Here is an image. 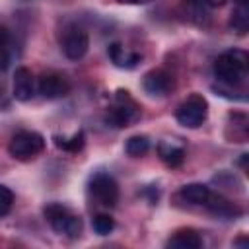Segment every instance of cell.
<instances>
[{"label": "cell", "instance_id": "1", "mask_svg": "<svg viewBox=\"0 0 249 249\" xmlns=\"http://www.w3.org/2000/svg\"><path fill=\"white\" fill-rule=\"evenodd\" d=\"M247 66H249V58H247V53L245 51H239V49H231V51H226L222 53L216 60H214V76L228 84V86H233V84H241L245 74H247Z\"/></svg>", "mask_w": 249, "mask_h": 249}, {"label": "cell", "instance_id": "2", "mask_svg": "<svg viewBox=\"0 0 249 249\" xmlns=\"http://www.w3.org/2000/svg\"><path fill=\"white\" fill-rule=\"evenodd\" d=\"M43 214H45L47 222L51 224V228L56 233H62V235H66L70 239H74V237H78L82 233V220L76 214H72L66 206L53 202V204L45 206Z\"/></svg>", "mask_w": 249, "mask_h": 249}, {"label": "cell", "instance_id": "3", "mask_svg": "<svg viewBox=\"0 0 249 249\" xmlns=\"http://www.w3.org/2000/svg\"><path fill=\"white\" fill-rule=\"evenodd\" d=\"M43 148H45V138H43V134H39L35 130H19L12 136V140L8 144L10 156L19 161L33 160L37 154L43 152Z\"/></svg>", "mask_w": 249, "mask_h": 249}, {"label": "cell", "instance_id": "4", "mask_svg": "<svg viewBox=\"0 0 249 249\" xmlns=\"http://www.w3.org/2000/svg\"><path fill=\"white\" fill-rule=\"evenodd\" d=\"M138 117H140V109L132 101V97L128 95V91L126 89H117L115 105L107 111L105 123L111 124V126L123 128V126H128L130 123H134Z\"/></svg>", "mask_w": 249, "mask_h": 249}, {"label": "cell", "instance_id": "5", "mask_svg": "<svg viewBox=\"0 0 249 249\" xmlns=\"http://www.w3.org/2000/svg\"><path fill=\"white\" fill-rule=\"evenodd\" d=\"M208 117V101L200 93L189 95L175 111V119L185 128H198Z\"/></svg>", "mask_w": 249, "mask_h": 249}, {"label": "cell", "instance_id": "6", "mask_svg": "<svg viewBox=\"0 0 249 249\" xmlns=\"http://www.w3.org/2000/svg\"><path fill=\"white\" fill-rule=\"evenodd\" d=\"M89 191L93 198L103 206H115L119 200V185L107 173H95L89 181Z\"/></svg>", "mask_w": 249, "mask_h": 249}, {"label": "cell", "instance_id": "7", "mask_svg": "<svg viewBox=\"0 0 249 249\" xmlns=\"http://www.w3.org/2000/svg\"><path fill=\"white\" fill-rule=\"evenodd\" d=\"M60 49L66 58L70 60H80L86 56L89 49V37L82 27H70L64 31V37L60 41Z\"/></svg>", "mask_w": 249, "mask_h": 249}, {"label": "cell", "instance_id": "8", "mask_svg": "<svg viewBox=\"0 0 249 249\" xmlns=\"http://www.w3.org/2000/svg\"><path fill=\"white\" fill-rule=\"evenodd\" d=\"M37 89H39V93H41L45 99H58V97L68 95V91H70V82H68L66 76H62V74H58V72H45V74H41V78H39Z\"/></svg>", "mask_w": 249, "mask_h": 249}, {"label": "cell", "instance_id": "9", "mask_svg": "<svg viewBox=\"0 0 249 249\" xmlns=\"http://www.w3.org/2000/svg\"><path fill=\"white\" fill-rule=\"evenodd\" d=\"M171 86H173L171 74L165 72V70H161V68H154V70L146 72L144 78H142V88H144V91L150 93V95L161 97V95L169 93Z\"/></svg>", "mask_w": 249, "mask_h": 249}, {"label": "cell", "instance_id": "10", "mask_svg": "<svg viewBox=\"0 0 249 249\" xmlns=\"http://www.w3.org/2000/svg\"><path fill=\"white\" fill-rule=\"evenodd\" d=\"M12 93L18 101H23V103L35 95V78L29 68L25 66L16 68L14 80H12Z\"/></svg>", "mask_w": 249, "mask_h": 249}, {"label": "cell", "instance_id": "11", "mask_svg": "<svg viewBox=\"0 0 249 249\" xmlns=\"http://www.w3.org/2000/svg\"><path fill=\"white\" fill-rule=\"evenodd\" d=\"M167 247H171V249H198V247H202V237L198 235L196 230L183 228V230H177L167 239Z\"/></svg>", "mask_w": 249, "mask_h": 249}, {"label": "cell", "instance_id": "12", "mask_svg": "<svg viewBox=\"0 0 249 249\" xmlns=\"http://www.w3.org/2000/svg\"><path fill=\"white\" fill-rule=\"evenodd\" d=\"M107 54H109V58L113 60L115 66H119V68H126V70L138 66V62L142 60V56H140L138 53H130V51H126L121 43H111L109 49H107Z\"/></svg>", "mask_w": 249, "mask_h": 249}, {"label": "cell", "instance_id": "13", "mask_svg": "<svg viewBox=\"0 0 249 249\" xmlns=\"http://www.w3.org/2000/svg\"><path fill=\"white\" fill-rule=\"evenodd\" d=\"M204 206H208V210L212 214L222 216V218H235V216L241 214V208L239 206H235L233 202H230L222 195H214V193H210V196L206 198Z\"/></svg>", "mask_w": 249, "mask_h": 249}, {"label": "cell", "instance_id": "14", "mask_svg": "<svg viewBox=\"0 0 249 249\" xmlns=\"http://www.w3.org/2000/svg\"><path fill=\"white\" fill-rule=\"evenodd\" d=\"M158 154L167 167H179L185 161V150L181 146H175L169 142H161L158 146Z\"/></svg>", "mask_w": 249, "mask_h": 249}, {"label": "cell", "instance_id": "15", "mask_svg": "<svg viewBox=\"0 0 249 249\" xmlns=\"http://www.w3.org/2000/svg\"><path fill=\"white\" fill-rule=\"evenodd\" d=\"M210 193L212 191L202 183H189V185H183L179 191V195L191 204H204L206 198L210 196Z\"/></svg>", "mask_w": 249, "mask_h": 249}, {"label": "cell", "instance_id": "16", "mask_svg": "<svg viewBox=\"0 0 249 249\" xmlns=\"http://www.w3.org/2000/svg\"><path fill=\"white\" fill-rule=\"evenodd\" d=\"M53 140H54V146L56 148H60V150H64V152H70V154H76V152H80L82 148H84V144H86V134L82 132V130H78V132H74L70 138H66V136H53Z\"/></svg>", "mask_w": 249, "mask_h": 249}, {"label": "cell", "instance_id": "17", "mask_svg": "<svg viewBox=\"0 0 249 249\" xmlns=\"http://www.w3.org/2000/svg\"><path fill=\"white\" fill-rule=\"evenodd\" d=\"M124 152L130 158H142V156H146L150 152V140H148V136H144V134L130 136L126 140V144H124Z\"/></svg>", "mask_w": 249, "mask_h": 249}, {"label": "cell", "instance_id": "18", "mask_svg": "<svg viewBox=\"0 0 249 249\" xmlns=\"http://www.w3.org/2000/svg\"><path fill=\"white\" fill-rule=\"evenodd\" d=\"M230 27L237 33V35H245L249 29V8L247 6H237L231 12L230 18Z\"/></svg>", "mask_w": 249, "mask_h": 249}, {"label": "cell", "instance_id": "19", "mask_svg": "<svg viewBox=\"0 0 249 249\" xmlns=\"http://www.w3.org/2000/svg\"><path fill=\"white\" fill-rule=\"evenodd\" d=\"M93 231L99 233V235H109L113 230H115V220L109 216V214H97L93 218Z\"/></svg>", "mask_w": 249, "mask_h": 249}, {"label": "cell", "instance_id": "20", "mask_svg": "<svg viewBox=\"0 0 249 249\" xmlns=\"http://www.w3.org/2000/svg\"><path fill=\"white\" fill-rule=\"evenodd\" d=\"M12 204H14V193L6 185H0V218L12 210Z\"/></svg>", "mask_w": 249, "mask_h": 249}, {"label": "cell", "instance_id": "21", "mask_svg": "<svg viewBox=\"0 0 249 249\" xmlns=\"http://www.w3.org/2000/svg\"><path fill=\"white\" fill-rule=\"evenodd\" d=\"M8 45V29L0 25V49H4Z\"/></svg>", "mask_w": 249, "mask_h": 249}, {"label": "cell", "instance_id": "22", "mask_svg": "<svg viewBox=\"0 0 249 249\" xmlns=\"http://www.w3.org/2000/svg\"><path fill=\"white\" fill-rule=\"evenodd\" d=\"M206 6H210V8H220V6H224L228 0H202Z\"/></svg>", "mask_w": 249, "mask_h": 249}, {"label": "cell", "instance_id": "23", "mask_svg": "<svg viewBox=\"0 0 249 249\" xmlns=\"http://www.w3.org/2000/svg\"><path fill=\"white\" fill-rule=\"evenodd\" d=\"M119 2H123V4H148L150 0H119Z\"/></svg>", "mask_w": 249, "mask_h": 249}, {"label": "cell", "instance_id": "24", "mask_svg": "<svg viewBox=\"0 0 249 249\" xmlns=\"http://www.w3.org/2000/svg\"><path fill=\"white\" fill-rule=\"evenodd\" d=\"M233 2H235L237 6H247V2H249V0H233Z\"/></svg>", "mask_w": 249, "mask_h": 249}]
</instances>
